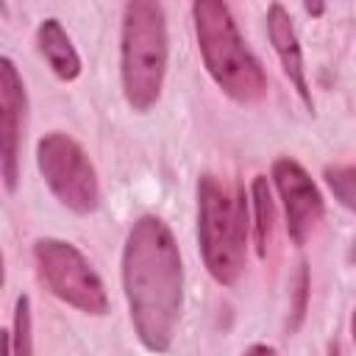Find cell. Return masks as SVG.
I'll return each instance as SVG.
<instances>
[{"instance_id":"1","label":"cell","mask_w":356,"mask_h":356,"mask_svg":"<svg viewBox=\"0 0 356 356\" xmlns=\"http://www.w3.org/2000/svg\"><path fill=\"white\" fill-rule=\"evenodd\" d=\"M122 286L131 323L150 353H164L181 317L184 270L172 231L164 220L145 214L134 222L122 250Z\"/></svg>"},{"instance_id":"2","label":"cell","mask_w":356,"mask_h":356,"mask_svg":"<svg viewBox=\"0 0 356 356\" xmlns=\"http://www.w3.org/2000/svg\"><path fill=\"white\" fill-rule=\"evenodd\" d=\"M192 19L203 64L214 83L236 103H256L264 97V70L239 36L231 8L220 0H197L192 3Z\"/></svg>"},{"instance_id":"3","label":"cell","mask_w":356,"mask_h":356,"mask_svg":"<svg viewBox=\"0 0 356 356\" xmlns=\"http://www.w3.org/2000/svg\"><path fill=\"white\" fill-rule=\"evenodd\" d=\"M248 200L245 189H231L214 178L200 175L197 181V236L206 270L217 284L234 286L245 270L248 253Z\"/></svg>"},{"instance_id":"4","label":"cell","mask_w":356,"mask_h":356,"mask_svg":"<svg viewBox=\"0 0 356 356\" xmlns=\"http://www.w3.org/2000/svg\"><path fill=\"white\" fill-rule=\"evenodd\" d=\"M120 72L125 100L134 111H150L167 72V19L153 0H134L122 8Z\"/></svg>"},{"instance_id":"5","label":"cell","mask_w":356,"mask_h":356,"mask_svg":"<svg viewBox=\"0 0 356 356\" xmlns=\"http://www.w3.org/2000/svg\"><path fill=\"white\" fill-rule=\"evenodd\" d=\"M36 164L50 192L75 214H89L100 203L97 172L83 147L67 134H44L36 145Z\"/></svg>"},{"instance_id":"6","label":"cell","mask_w":356,"mask_h":356,"mask_svg":"<svg viewBox=\"0 0 356 356\" xmlns=\"http://www.w3.org/2000/svg\"><path fill=\"white\" fill-rule=\"evenodd\" d=\"M33 259L39 267L42 281L47 289L61 298L64 303L86 312V314H106L108 298L103 281L83 259V253L61 239H39L33 245Z\"/></svg>"},{"instance_id":"7","label":"cell","mask_w":356,"mask_h":356,"mask_svg":"<svg viewBox=\"0 0 356 356\" xmlns=\"http://www.w3.org/2000/svg\"><path fill=\"white\" fill-rule=\"evenodd\" d=\"M273 184L284 200L286 214V234L295 245H303L312 231L317 228L325 206L323 195L309 178V172L295 159H275L273 164Z\"/></svg>"},{"instance_id":"8","label":"cell","mask_w":356,"mask_h":356,"mask_svg":"<svg viewBox=\"0 0 356 356\" xmlns=\"http://www.w3.org/2000/svg\"><path fill=\"white\" fill-rule=\"evenodd\" d=\"M25 86L11 58H0V142H3V184L8 192L19 181V139L25 125Z\"/></svg>"},{"instance_id":"9","label":"cell","mask_w":356,"mask_h":356,"mask_svg":"<svg viewBox=\"0 0 356 356\" xmlns=\"http://www.w3.org/2000/svg\"><path fill=\"white\" fill-rule=\"evenodd\" d=\"M267 33H270V42H273V47L281 58V67H284L289 83L295 86V92L300 95L306 108L314 111V100H312V92H309L306 67H303V53H300V44H298V33H295L292 19H289V14L281 3H273L267 8Z\"/></svg>"},{"instance_id":"10","label":"cell","mask_w":356,"mask_h":356,"mask_svg":"<svg viewBox=\"0 0 356 356\" xmlns=\"http://www.w3.org/2000/svg\"><path fill=\"white\" fill-rule=\"evenodd\" d=\"M36 44H39V53L44 56V61L50 64V70L61 81H75L81 75V58L58 19H44L36 28Z\"/></svg>"},{"instance_id":"11","label":"cell","mask_w":356,"mask_h":356,"mask_svg":"<svg viewBox=\"0 0 356 356\" xmlns=\"http://www.w3.org/2000/svg\"><path fill=\"white\" fill-rule=\"evenodd\" d=\"M253 192V228H256V250L259 259H267V248H270V236H273V195H270V184L264 175H256L250 184Z\"/></svg>"},{"instance_id":"12","label":"cell","mask_w":356,"mask_h":356,"mask_svg":"<svg viewBox=\"0 0 356 356\" xmlns=\"http://www.w3.org/2000/svg\"><path fill=\"white\" fill-rule=\"evenodd\" d=\"M8 356H33V323H31V300L28 295L17 298L14 309V328L6 334Z\"/></svg>"},{"instance_id":"13","label":"cell","mask_w":356,"mask_h":356,"mask_svg":"<svg viewBox=\"0 0 356 356\" xmlns=\"http://www.w3.org/2000/svg\"><path fill=\"white\" fill-rule=\"evenodd\" d=\"M323 178H325L328 189L334 192V197L345 209L356 211V164H348V167H325Z\"/></svg>"},{"instance_id":"14","label":"cell","mask_w":356,"mask_h":356,"mask_svg":"<svg viewBox=\"0 0 356 356\" xmlns=\"http://www.w3.org/2000/svg\"><path fill=\"white\" fill-rule=\"evenodd\" d=\"M306 298H309V267H306V261H300L298 275H295V303H292L289 331H295V328L303 323V314H306Z\"/></svg>"},{"instance_id":"15","label":"cell","mask_w":356,"mask_h":356,"mask_svg":"<svg viewBox=\"0 0 356 356\" xmlns=\"http://www.w3.org/2000/svg\"><path fill=\"white\" fill-rule=\"evenodd\" d=\"M242 356H275V350L270 345H250Z\"/></svg>"},{"instance_id":"16","label":"cell","mask_w":356,"mask_h":356,"mask_svg":"<svg viewBox=\"0 0 356 356\" xmlns=\"http://www.w3.org/2000/svg\"><path fill=\"white\" fill-rule=\"evenodd\" d=\"M306 11L309 14H323V6L320 3H306Z\"/></svg>"},{"instance_id":"17","label":"cell","mask_w":356,"mask_h":356,"mask_svg":"<svg viewBox=\"0 0 356 356\" xmlns=\"http://www.w3.org/2000/svg\"><path fill=\"white\" fill-rule=\"evenodd\" d=\"M348 261L356 264V239H353V245H350V250H348Z\"/></svg>"},{"instance_id":"18","label":"cell","mask_w":356,"mask_h":356,"mask_svg":"<svg viewBox=\"0 0 356 356\" xmlns=\"http://www.w3.org/2000/svg\"><path fill=\"white\" fill-rule=\"evenodd\" d=\"M350 337H353V345H356V309H353V317H350Z\"/></svg>"},{"instance_id":"19","label":"cell","mask_w":356,"mask_h":356,"mask_svg":"<svg viewBox=\"0 0 356 356\" xmlns=\"http://www.w3.org/2000/svg\"><path fill=\"white\" fill-rule=\"evenodd\" d=\"M328 356H339V348H337V342L331 345V350H328Z\"/></svg>"}]
</instances>
